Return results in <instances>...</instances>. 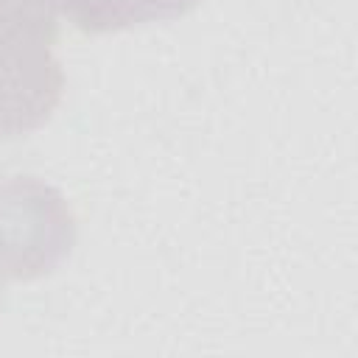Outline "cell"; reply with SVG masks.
I'll return each instance as SVG.
<instances>
[{
	"label": "cell",
	"mask_w": 358,
	"mask_h": 358,
	"mask_svg": "<svg viewBox=\"0 0 358 358\" xmlns=\"http://www.w3.org/2000/svg\"><path fill=\"white\" fill-rule=\"evenodd\" d=\"M64 95V70L50 45L0 39V137L42 129Z\"/></svg>",
	"instance_id": "cell-2"
},
{
	"label": "cell",
	"mask_w": 358,
	"mask_h": 358,
	"mask_svg": "<svg viewBox=\"0 0 358 358\" xmlns=\"http://www.w3.org/2000/svg\"><path fill=\"white\" fill-rule=\"evenodd\" d=\"M0 299H3V274H0Z\"/></svg>",
	"instance_id": "cell-4"
},
{
	"label": "cell",
	"mask_w": 358,
	"mask_h": 358,
	"mask_svg": "<svg viewBox=\"0 0 358 358\" xmlns=\"http://www.w3.org/2000/svg\"><path fill=\"white\" fill-rule=\"evenodd\" d=\"M78 238V221L67 196L39 176L0 182V274L34 282L53 274Z\"/></svg>",
	"instance_id": "cell-1"
},
{
	"label": "cell",
	"mask_w": 358,
	"mask_h": 358,
	"mask_svg": "<svg viewBox=\"0 0 358 358\" xmlns=\"http://www.w3.org/2000/svg\"><path fill=\"white\" fill-rule=\"evenodd\" d=\"M81 34H115L190 14L201 0H48Z\"/></svg>",
	"instance_id": "cell-3"
}]
</instances>
